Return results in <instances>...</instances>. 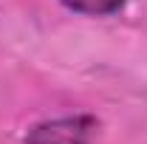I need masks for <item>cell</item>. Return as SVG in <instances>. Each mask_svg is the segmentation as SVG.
<instances>
[{"label":"cell","instance_id":"7a4b0ae2","mask_svg":"<svg viewBox=\"0 0 147 144\" xmlns=\"http://www.w3.org/2000/svg\"><path fill=\"white\" fill-rule=\"evenodd\" d=\"M59 3L85 17H110L125 9V0H59Z\"/></svg>","mask_w":147,"mask_h":144},{"label":"cell","instance_id":"6da1fadb","mask_svg":"<svg viewBox=\"0 0 147 144\" xmlns=\"http://www.w3.org/2000/svg\"><path fill=\"white\" fill-rule=\"evenodd\" d=\"M99 127V119L91 113L57 116L31 124L23 136V144H93Z\"/></svg>","mask_w":147,"mask_h":144}]
</instances>
